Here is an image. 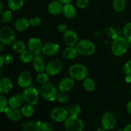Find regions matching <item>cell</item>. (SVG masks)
Here are the masks:
<instances>
[{"mask_svg": "<svg viewBox=\"0 0 131 131\" xmlns=\"http://www.w3.org/2000/svg\"><path fill=\"white\" fill-rule=\"evenodd\" d=\"M129 45V41L125 37H118L113 41L111 51L116 56H122L126 53Z\"/></svg>", "mask_w": 131, "mask_h": 131, "instance_id": "obj_1", "label": "cell"}, {"mask_svg": "<svg viewBox=\"0 0 131 131\" xmlns=\"http://www.w3.org/2000/svg\"><path fill=\"white\" fill-rule=\"evenodd\" d=\"M40 92L42 97L48 101H54L56 99L58 92L56 86L50 82L42 84L40 88Z\"/></svg>", "mask_w": 131, "mask_h": 131, "instance_id": "obj_2", "label": "cell"}, {"mask_svg": "<svg viewBox=\"0 0 131 131\" xmlns=\"http://www.w3.org/2000/svg\"><path fill=\"white\" fill-rule=\"evenodd\" d=\"M88 74V69L85 65L83 64H74L69 69V76L73 78L74 80H84L86 78H87Z\"/></svg>", "mask_w": 131, "mask_h": 131, "instance_id": "obj_3", "label": "cell"}, {"mask_svg": "<svg viewBox=\"0 0 131 131\" xmlns=\"http://www.w3.org/2000/svg\"><path fill=\"white\" fill-rule=\"evenodd\" d=\"M75 47L78 53L83 56H90L93 54L95 51V44L88 39L81 40L78 42Z\"/></svg>", "mask_w": 131, "mask_h": 131, "instance_id": "obj_4", "label": "cell"}, {"mask_svg": "<svg viewBox=\"0 0 131 131\" xmlns=\"http://www.w3.org/2000/svg\"><path fill=\"white\" fill-rule=\"evenodd\" d=\"M66 131H82L84 129V123L79 116H69L64 124Z\"/></svg>", "mask_w": 131, "mask_h": 131, "instance_id": "obj_5", "label": "cell"}, {"mask_svg": "<svg viewBox=\"0 0 131 131\" xmlns=\"http://www.w3.org/2000/svg\"><path fill=\"white\" fill-rule=\"evenodd\" d=\"M23 96L24 97V101L31 105H36L39 100V94L38 92L35 88L29 86L26 88L23 92Z\"/></svg>", "mask_w": 131, "mask_h": 131, "instance_id": "obj_6", "label": "cell"}, {"mask_svg": "<svg viewBox=\"0 0 131 131\" xmlns=\"http://www.w3.org/2000/svg\"><path fill=\"white\" fill-rule=\"evenodd\" d=\"M15 38L14 31L9 26H3L0 29V41L1 43L10 45L14 42Z\"/></svg>", "mask_w": 131, "mask_h": 131, "instance_id": "obj_7", "label": "cell"}, {"mask_svg": "<svg viewBox=\"0 0 131 131\" xmlns=\"http://www.w3.org/2000/svg\"><path fill=\"white\" fill-rule=\"evenodd\" d=\"M102 127L106 130H110L115 128L116 124V119L115 115L111 111L105 113L101 120Z\"/></svg>", "mask_w": 131, "mask_h": 131, "instance_id": "obj_8", "label": "cell"}, {"mask_svg": "<svg viewBox=\"0 0 131 131\" xmlns=\"http://www.w3.org/2000/svg\"><path fill=\"white\" fill-rule=\"evenodd\" d=\"M63 69V63L60 60L58 59L50 60L46 64V72L49 75H57L61 72Z\"/></svg>", "mask_w": 131, "mask_h": 131, "instance_id": "obj_9", "label": "cell"}, {"mask_svg": "<svg viewBox=\"0 0 131 131\" xmlns=\"http://www.w3.org/2000/svg\"><path fill=\"white\" fill-rule=\"evenodd\" d=\"M50 116L52 120L57 122H65L69 117V114H68L67 109L58 107L51 110L50 113Z\"/></svg>", "mask_w": 131, "mask_h": 131, "instance_id": "obj_10", "label": "cell"}, {"mask_svg": "<svg viewBox=\"0 0 131 131\" xmlns=\"http://www.w3.org/2000/svg\"><path fill=\"white\" fill-rule=\"evenodd\" d=\"M28 50L35 56L40 53L42 50L43 45H42V41L39 38L33 37L28 40Z\"/></svg>", "mask_w": 131, "mask_h": 131, "instance_id": "obj_11", "label": "cell"}, {"mask_svg": "<svg viewBox=\"0 0 131 131\" xmlns=\"http://www.w3.org/2000/svg\"><path fill=\"white\" fill-rule=\"evenodd\" d=\"M63 40L65 44L69 47L76 46L78 41V36L76 32L72 29H67L64 33Z\"/></svg>", "mask_w": 131, "mask_h": 131, "instance_id": "obj_12", "label": "cell"}, {"mask_svg": "<svg viewBox=\"0 0 131 131\" xmlns=\"http://www.w3.org/2000/svg\"><path fill=\"white\" fill-rule=\"evenodd\" d=\"M32 82V76L31 73L28 70L20 72L17 79V83L22 88H28L30 86Z\"/></svg>", "mask_w": 131, "mask_h": 131, "instance_id": "obj_13", "label": "cell"}, {"mask_svg": "<svg viewBox=\"0 0 131 131\" xmlns=\"http://www.w3.org/2000/svg\"><path fill=\"white\" fill-rule=\"evenodd\" d=\"M60 49V46L58 43L54 42H47L42 47V52L49 56H54L56 55Z\"/></svg>", "mask_w": 131, "mask_h": 131, "instance_id": "obj_14", "label": "cell"}, {"mask_svg": "<svg viewBox=\"0 0 131 131\" xmlns=\"http://www.w3.org/2000/svg\"><path fill=\"white\" fill-rule=\"evenodd\" d=\"M32 63H33V69L38 74L46 71V65L45 63L43 57L40 54L34 56Z\"/></svg>", "mask_w": 131, "mask_h": 131, "instance_id": "obj_15", "label": "cell"}, {"mask_svg": "<svg viewBox=\"0 0 131 131\" xmlns=\"http://www.w3.org/2000/svg\"><path fill=\"white\" fill-rule=\"evenodd\" d=\"M75 85V81L71 77L61 79L58 84V90L60 92H67L70 90Z\"/></svg>", "mask_w": 131, "mask_h": 131, "instance_id": "obj_16", "label": "cell"}, {"mask_svg": "<svg viewBox=\"0 0 131 131\" xmlns=\"http://www.w3.org/2000/svg\"><path fill=\"white\" fill-rule=\"evenodd\" d=\"M4 113L6 117L13 122H17L20 120L23 115L21 111L18 110L17 108H14L12 107H8Z\"/></svg>", "mask_w": 131, "mask_h": 131, "instance_id": "obj_17", "label": "cell"}, {"mask_svg": "<svg viewBox=\"0 0 131 131\" xmlns=\"http://www.w3.org/2000/svg\"><path fill=\"white\" fill-rule=\"evenodd\" d=\"M63 5L61 2H60L59 0H55L52 1L49 4L47 10L48 12L50 14L53 15H59L63 12Z\"/></svg>", "mask_w": 131, "mask_h": 131, "instance_id": "obj_18", "label": "cell"}, {"mask_svg": "<svg viewBox=\"0 0 131 131\" xmlns=\"http://www.w3.org/2000/svg\"><path fill=\"white\" fill-rule=\"evenodd\" d=\"M13 87L12 81L9 78H3L0 79V93L2 95L7 94L11 91Z\"/></svg>", "mask_w": 131, "mask_h": 131, "instance_id": "obj_19", "label": "cell"}, {"mask_svg": "<svg viewBox=\"0 0 131 131\" xmlns=\"http://www.w3.org/2000/svg\"><path fill=\"white\" fill-rule=\"evenodd\" d=\"M24 99L23 94L17 93L12 96L8 100L9 106L14 108H18L23 105Z\"/></svg>", "mask_w": 131, "mask_h": 131, "instance_id": "obj_20", "label": "cell"}, {"mask_svg": "<svg viewBox=\"0 0 131 131\" xmlns=\"http://www.w3.org/2000/svg\"><path fill=\"white\" fill-rule=\"evenodd\" d=\"M62 13L67 19H72L76 15V9L71 3L64 4Z\"/></svg>", "mask_w": 131, "mask_h": 131, "instance_id": "obj_21", "label": "cell"}, {"mask_svg": "<svg viewBox=\"0 0 131 131\" xmlns=\"http://www.w3.org/2000/svg\"><path fill=\"white\" fill-rule=\"evenodd\" d=\"M29 26V20L24 17H20L17 19L14 24V27L19 31H24L26 30Z\"/></svg>", "mask_w": 131, "mask_h": 131, "instance_id": "obj_22", "label": "cell"}, {"mask_svg": "<svg viewBox=\"0 0 131 131\" xmlns=\"http://www.w3.org/2000/svg\"><path fill=\"white\" fill-rule=\"evenodd\" d=\"M78 53V52L76 49V47L68 46L63 51V56L66 60H71L76 57Z\"/></svg>", "mask_w": 131, "mask_h": 131, "instance_id": "obj_23", "label": "cell"}, {"mask_svg": "<svg viewBox=\"0 0 131 131\" xmlns=\"http://www.w3.org/2000/svg\"><path fill=\"white\" fill-rule=\"evenodd\" d=\"M69 116H79L81 113V107L78 104L69 105L66 107Z\"/></svg>", "mask_w": 131, "mask_h": 131, "instance_id": "obj_24", "label": "cell"}, {"mask_svg": "<svg viewBox=\"0 0 131 131\" xmlns=\"http://www.w3.org/2000/svg\"><path fill=\"white\" fill-rule=\"evenodd\" d=\"M34 56L35 55L31 51H29V50H25L20 53L19 58L20 61L24 63H29L32 62Z\"/></svg>", "mask_w": 131, "mask_h": 131, "instance_id": "obj_25", "label": "cell"}, {"mask_svg": "<svg viewBox=\"0 0 131 131\" xmlns=\"http://www.w3.org/2000/svg\"><path fill=\"white\" fill-rule=\"evenodd\" d=\"M24 5V0H8V6L12 11H17L22 8Z\"/></svg>", "mask_w": 131, "mask_h": 131, "instance_id": "obj_26", "label": "cell"}, {"mask_svg": "<svg viewBox=\"0 0 131 131\" xmlns=\"http://www.w3.org/2000/svg\"><path fill=\"white\" fill-rule=\"evenodd\" d=\"M26 44L23 41L17 40H14V42L12 43V48L15 52L18 53H21L26 50Z\"/></svg>", "mask_w": 131, "mask_h": 131, "instance_id": "obj_27", "label": "cell"}, {"mask_svg": "<svg viewBox=\"0 0 131 131\" xmlns=\"http://www.w3.org/2000/svg\"><path fill=\"white\" fill-rule=\"evenodd\" d=\"M23 131H42L37 122H26L24 123L22 126Z\"/></svg>", "mask_w": 131, "mask_h": 131, "instance_id": "obj_28", "label": "cell"}, {"mask_svg": "<svg viewBox=\"0 0 131 131\" xmlns=\"http://www.w3.org/2000/svg\"><path fill=\"white\" fill-rule=\"evenodd\" d=\"M83 87L87 92H93L95 89V83L90 78H86L83 80Z\"/></svg>", "mask_w": 131, "mask_h": 131, "instance_id": "obj_29", "label": "cell"}, {"mask_svg": "<svg viewBox=\"0 0 131 131\" xmlns=\"http://www.w3.org/2000/svg\"><path fill=\"white\" fill-rule=\"evenodd\" d=\"M20 111H21L23 116H26V117H30L34 114L35 112V110L33 105L29 104L23 106Z\"/></svg>", "mask_w": 131, "mask_h": 131, "instance_id": "obj_30", "label": "cell"}, {"mask_svg": "<svg viewBox=\"0 0 131 131\" xmlns=\"http://www.w3.org/2000/svg\"><path fill=\"white\" fill-rule=\"evenodd\" d=\"M126 6L125 0H114L113 2V6L115 10L118 12H123Z\"/></svg>", "mask_w": 131, "mask_h": 131, "instance_id": "obj_31", "label": "cell"}, {"mask_svg": "<svg viewBox=\"0 0 131 131\" xmlns=\"http://www.w3.org/2000/svg\"><path fill=\"white\" fill-rule=\"evenodd\" d=\"M12 10H6L1 14V20L3 23H8L12 19Z\"/></svg>", "mask_w": 131, "mask_h": 131, "instance_id": "obj_32", "label": "cell"}, {"mask_svg": "<svg viewBox=\"0 0 131 131\" xmlns=\"http://www.w3.org/2000/svg\"><path fill=\"white\" fill-rule=\"evenodd\" d=\"M49 79V75L47 72H41L38 74L36 77V80L40 84H44V83L48 82Z\"/></svg>", "mask_w": 131, "mask_h": 131, "instance_id": "obj_33", "label": "cell"}, {"mask_svg": "<svg viewBox=\"0 0 131 131\" xmlns=\"http://www.w3.org/2000/svg\"><path fill=\"white\" fill-rule=\"evenodd\" d=\"M9 102L3 95H0V111L1 113L5 112V110L8 107Z\"/></svg>", "mask_w": 131, "mask_h": 131, "instance_id": "obj_34", "label": "cell"}, {"mask_svg": "<svg viewBox=\"0 0 131 131\" xmlns=\"http://www.w3.org/2000/svg\"><path fill=\"white\" fill-rule=\"evenodd\" d=\"M123 34L124 37L127 40H131V22L128 23L124 26L123 29Z\"/></svg>", "mask_w": 131, "mask_h": 131, "instance_id": "obj_35", "label": "cell"}, {"mask_svg": "<svg viewBox=\"0 0 131 131\" xmlns=\"http://www.w3.org/2000/svg\"><path fill=\"white\" fill-rule=\"evenodd\" d=\"M69 95L66 93V92H60L56 97V100L58 101V102L61 104L66 103L69 101Z\"/></svg>", "mask_w": 131, "mask_h": 131, "instance_id": "obj_36", "label": "cell"}, {"mask_svg": "<svg viewBox=\"0 0 131 131\" xmlns=\"http://www.w3.org/2000/svg\"><path fill=\"white\" fill-rule=\"evenodd\" d=\"M41 23H42V20L39 17H34L29 19V26H38L41 24Z\"/></svg>", "mask_w": 131, "mask_h": 131, "instance_id": "obj_37", "label": "cell"}, {"mask_svg": "<svg viewBox=\"0 0 131 131\" xmlns=\"http://www.w3.org/2000/svg\"><path fill=\"white\" fill-rule=\"evenodd\" d=\"M40 129L42 131H52L54 129V125L51 123L42 122Z\"/></svg>", "mask_w": 131, "mask_h": 131, "instance_id": "obj_38", "label": "cell"}, {"mask_svg": "<svg viewBox=\"0 0 131 131\" xmlns=\"http://www.w3.org/2000/svg\"><path fill=\"white\" fill-rule=\"evenodd\" d=\"M106 34H107V36L110 37L111 38H113V39H115L116 37H118L117 34H116V32L112 27H109L106 29Z\"/></svg>", "mask_w": 131, "mask_h": 131, "instance_id": "obj_39", "label": "cell"}, {"mask_svg": "<svg viewBox=\"0 0 131 131\" xmlns=\"http://www.w3.org/2000/svg\"><path fill=\"white\" fill-rule=\"evenodd\" d=\"M124 72L127 75H131V60L125 63L124 66Z\"/></svg>", "mask_w": 131, "mask_h": 131, "instance_id": "obj_40", "label": "cell"}, {"mask_svg": "<svg viewBox=\"0 0 131 131\" xmlns=\"http://www.w3.org/2000/svg\"><path fill=\"white\" fill-rule=\"evenodd\" d=\"M89 3V0H77L76 5L79 8H85Z\"/></svg>", "mask_w": 131, "mask_h": 131, "instance_id": "obj_41", "label": "cell"}, {"mask_svg": "<svg viewBox=\"0 0 131 131\" xmlns=\"http://www.w3.org/2000/svg\"><path fill=\"white\" fill-rule=\"evenodd\" d=\"M4 59H5V64H10L12 63L13 60H14V57L11 54H5L3 55Z\"/></svg>", "mask_w": 131, "mask_h": 131, "instance_id": "obj_42", "label": "cell"}, {"mask_svg": "<svg viewBox=\"0 0 131 131\" xmlns=\"http://www.w3.org/2000/svg\"><path fill=\"white\" fill-rule=\"evenodd\" d=\"M58 29L60 33H65L67 30V26L65 24H60L58 26Z\"/></svg>", "mask_w": 131, "mask_h": 131, "instance_id": "obj_43", "label": "cell"}, {"mask_svg": "<svg viewBox=\"0 0 131 131\" xmlns=\"http://www.w3.org/2000/svg\"><path fill=\"white\" fill-rule=\"evenodd\" d=\"M126 108L127 110L128 113L131 114V101H129V102H127L126 105Z\"/></svg>", "mask_w": 131, "mask_h": 131, "instance_id": "obj_44", "label": "cell"}, {"mask_svg": "<svg viewBox=\"0 0 131 131\" xmlns=\"http://www.w3.org/2000/svg\"><path fill=\"white\" fill-rule=\"evenodd\" d=\"M4 63H5V59H4L3 55L0 54V67H2Z\"/></svg>", "mask_w": 131, "mask_h": 131, "instance_id": "obj_45", "label": "cell"}, {"mask_svg": "<svg viewBox=\"0 0 131 131\" xmlns=\"http://www.w3.org/2000/svg\"><path fill=\"white\" fill-rule=\"evenodd\" d=\"M124 131H131V124H128L127 125L125 126V127L124 128V129L123 130Z\"/></svg>", "mask_w": 131, "mask_h": 131, "instance_id": "obj_46", "label": "cell"}, {"mask_svg": "<svg viewBox=\"0 0 131 131\" xmlns=\"http://www.w3.org/2000/svg\"><path fill=\"white\" fill-rule=\"evenodd\" d=\"M60 2L62 3L63 4H67V3H70L72 1H73L74 0H59Z\"/></svg>", "mask_w": 131, "mask_h": 131, "instance_id": "obj_47", "label": "cell"}, {"mask_svg": "<svg viewBox=\"0 0 131 131\" xmlns=\"http://www.w3.org/2000/svg\"><path fill=\"white\" fill-rule=\"evenodd\" d=\"M5 47H6V45L1 42V44H0V51H3L5 49Z\"/></svg>", "mask_w": 131, "mask_h": 131, "instance_id": "obj_48", "label": "cell"}, {"mask_svg": "<svg viewBox=\"0 0 131 131\" xmlns=\"http://www.w3.org/2000/svg\"><path fill=\"white\" fill-rule=\"evenodd\" d=\"M3 12V4L2 1H0V13H2Z\"/></svg>", "mask_w": 131, "mask_h": 131, "instance_id": "obj_49", "label": "cell"}, {"mask_svg": "<svg viewBox=\"0 0 131 131\" xmlns=\"http://www.w3.org/2000/svg\"><path fill=\"white\" fill-rule=\"evenodd\" d=\"M125 80L127 83H130L131 82V75H127L126 78H125Z\"/></svg>", "mask_w": 131, "mask_h": 131, "instance_id": "obj_50", "label": "cell"}, {"mask_svg": "<svg viewBox=\"0 0 131 131\" xmlns=\"http://www.w3.org/2000/svg\"><path fill=\"white\" fill-rule=\"evenodd\" d=\"M97 131H106V129H105L104 128H103L102 127L99 128V129L97 130Z\"/></svg>", "mask_w": 131, "mask_h": 131, "instance_id": "obj_51", "label": "cell"}, {"mask_svg": "<svg viewBox=\"0 0 131 131\" xmlns=\"http://www.w3.org/2000/svg\"><path fill=\"white\" fill-rule=\"evenodd\" d=\"M130 95H131V86H130Z\"/></svg>", "mask_w": 131, "mask_h": 131, "instance_id": "obj_52", "label": "cell"}, {"mask_svg": "<svg viewBox=\"0 0 131 131\" xmlns=\"http://www.w3.org/2000/svg\"><path fill=\"white\" fill-rule=\"evenodd\" d=\"M118 131H124V130H118Z\"/></svg>", "mask_w": 131, "mask_h": 131, "instance_id": "obj_53", "label": "cell"}]
</instances>
